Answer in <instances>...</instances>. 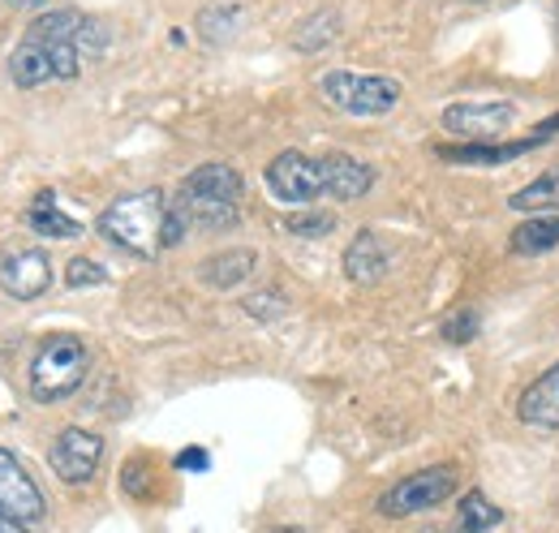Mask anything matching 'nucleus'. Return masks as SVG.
I'll use <instances>...</instances> for the list:
<instances>
[{"label":"nucleus","instance_id":"nucleus-1","mask_svg":"<svg viewBox=\"0 0 559 533\" xmlns=\"http://www.w3.org/2000/svg\"><path fill=\"white\" fill-rule=\"evenodd\" d=\"M164 220H168V199L159 190H139V194H126V199L108 202L95 228L117 250L151 259V254L164 250Z\"/></svg>","mask_w":559,"mask_h":533},{"label":"nucleus","instance_id":"nucleus-2","mask_svg":"<svg viewBox=\"0 0 559 533\" xmlns=\"http://www.w3.org/2000/svg\"><path fill=\"white\" fill-rule=\"evenodd\" d=\"M86 370H91L86 344L70 332L52 335V340H44V348L31 362V392H35V400H44V404H57V400L73 396L82 388Z\"/></svg>","mask_w":559,"mask_h":533},{"label":"nucleus","instance_id":"nucleus-3","mask_svg":"<svg viewBox=\"0 0 559 533\" xmlns=\"http://www.w3.org/2000/svg\"><path fill=\"white\" fill-rule=\"evenodd\" d=\"M319 91L332 108L349 112V117H383L401 104V82L383 78V73H349V69H332L319 78Z\"/></svg>","mask_w":559,"mask_h":533},{"label":"nucleus","instance_id":"nucleus-4","mask_svg":"<svg viewBox=\"0 0 559 533\" xmlns=\"http://www.w3.org/2000/svg\"><path fill=\"white\" fill-rule=\"evenodd\" d=\"M452 490H456V469L452 465L418 469V473L401 477L392 490L379 495V517H392V521L396 517H414V512H426V508L452 499Z\"/></svg>","mask_w":559,"mask_h":533},{"label":"nucleus","instance_id":"nucleus-5","mask_svg":"<svg viewBox=\"0 0 559 533\" xmlns=\"http://www.w3.org/2000/svg\"><path fill=\"white\" fill-rule=\"evenodd\" d=\"M267 186L280 202H306L323 199L328 194V177H323V159H310L301 151H280L276 159L267 164Z\"/></svg>","mask_w":559,"mask_h":533},{"label":"nucleus","instance_id":"nucleus-6","mask_svg":"<svg viewBox=\"0 0 559 533\" xmlns=\"http://www.w3.org/2000/svg\"><path fill=\"white\" fill-rule=\"evenodd\" d=\"M439 121L443 130L461 133L469 142H490L495 133H503L516 121V108L503 99H465V104H448Z\"/></svg>","mask_w":559,"mask_h":533},{"label":"nucleus","instance_id":"nucleus-7","mask_svg":"<svg viewBox=\"0 0 559 533\" xmlns=\"http://www.w3.org/2000/svg\"><path fill=\"white\" fill-rule=\"evenodd\" d=\"M48 461L57 469V477L61 482H91L95 477V469L104 461V439L95 435V430H82V426H66L61 435H57V443H52V452H48Z\"/></svg>","mask_w":559,"mask_h":533},{"label":"nucleus","instance_id":"nucleus-8","mask_svg":"<svg viewBox=\"0 0 559 533\" xmlns=\"http://www.w3.org/2000/svg\"><path fill=\"white\" fill-rule=\"evenodd\" d=\"M48 284H52V263H48L44 250L22 246V250H9V254L0 259V288H4L9 297L35 301V297L48 293Z\"/></svg>","mask_w":559,"mask_h":533},{"label":"nucleus","instance_id":"nucleus-9","mask_svg":"<svg viewBox=\"0 0 559 533\" xmlns=\"http://www.w3.org/2000/svg\"><path fill=\"white\" fill-rule=\"evenodd\" d=\"M0 512L13 521H39L44 517V495L35 486V477L22 469V461L13 452L0 448Z\"/></svg>","mask_w":559,"mask_h":533},{"label":"nucleus","instance_id":"nucleus-10","mask_svg":"<svg viewBox=\"0 0 559 533\" xmlns=\"http://www.w3.org/2000/svg\"><path fill=\"white\" fill-rule=\"evenodd\" d=\"M516 417L534 430H559V362L521 392Z\"/></svg>","mask_w":559,"mask_h":533},{"label":"nucleus","instance_id":"nucleus-11","mask_svg":"<svg viewBox=\"0 0 559 533\" xmlns=\"http://www.w3.org/2000/svg\"><path fill=\"white\" fill-rule=\"evenodd\" d=\"M543 142H547L543 133L521 138V142H503V146H495V142H461V146H435V159H443V164H487L490 168V164H508L516 155H530Z\"/></svg>","mask_w":559,"mask_h":533},{"label":"nucleus","instance_id":"nucleus-12","mask_svg":"<svg viewBox=\"0 0 559 533\" xmlns=\"http://www.w3.org/2000/svg\"><path fill=\"white\" fill-rule=\"evenodd\" d=\"M323 177H328V194L341 202L366 199L370 186H374V168L361 164V159H353V155H345V151L323 155Z\"/></svg>","mask_w":559,"mask_h":533},{"label":"nucleus","instance_id":"nucleus-13","mask_svg":"<svg viewBox=\"0 0 559 533\" xmlns=\"http://www.w3.org/2000/svg\"><path fill=\"white\" fill-rule=\"evenodd\" d=\"M388 250H383V241L374 237V233H357L353 237V246L345 250V275H349L353 284H374V280H383L388 275Z\"/></svg>","mask_w":559,"mask_h":533},{"label":"nucleus","instance_id":"nucleus-14","mask_svg":"<svg viewBox=\"0 0 559 533\" xmlns=\"http://www.w3.org/2000/svg\"><path fill=\"white\" fill-rule=\"evenodd\" d=\"M186 194H199V199H215V202H237L241 199V173L228 168V164H203L194 168L186 181H181Z\"/></svg>","mask_w":559,"mask_h":533},{"label":"nucleus","instance_id":"nucleus-15","mask_svg":"<svg viewBox=\"0 0 559 533\" xmlns=\"http://www.w3.org/2000/svg\"><path fill=\"white\" fill-rule=\"evenodd\" d=\"M173 206L186 215L190 228H203V233H224L237 224V202H215V199H199V194H177Z\"/></svg>","mask_w":559,"mask_h":533},{"label":"nucleus","instance_id":"nucleus-16","mask_svg":"<svg viewBox=\"0 0 559 533\" xmlns=\"http://www.w3.org/2000/svg\"><path fill=\"white\" fill-rule=\"evenodd\" d=\"M9 73H13V82H17L22 91L44 86V82H52V78H57L48 48H44L39 39H31V35H26V39L13 48V57H9Z\"/></svg>","mask_w":559,"mask_h":533},{"label":"nucleus","instance_id":"nucleus-17","mask_svg":"<svg viewBox=\"0 0 559 533\" xmlns=\"http://www.w3.org/2000/svg\"><path fill=\"white\" fill-rule=\"evenodd\" d=\"M26 220H31V228L44 233V237H78V233H82V224L61 211L57 190H39L35 202H31V211H26Z\"/></svg>","mask_w":559,"mask_h":533},{"label":"nucleus","instance_id":"nucleus-18","mask_svg":"<svg viewBox=\"0 0 559 533\" xmlns=\"http://www.w3.org/2000/svg\"><path fill=\"white\" fill-rule=\"evenodd\" d=\"M559 246V215H534L512 233V254H547Z\"/></svg>","mask_w":559,"mask_h":533},{"label":"nucleus","instance_id":"nucleus-19","mask_svg":"<svg viewBox=\"0 0 559 533\" xmlns=\"http://www.w3.org/2000/svg\"><path fill=\"white\" fill-rule=\"evenodd\" d=\"M254 263H259L254 250H228V254H215V259L203 263V280L211 288H233L254 271Z\"/></svg>","mask_w":559,"mask_h":533},{"label":"nucleus","instance_id":"nucleus-20","mask_svg":"<svg viewBox=\"0 0 559 533\" xmlns=\"http://www.w3.org/2000/svg\"><path fill=\"white\" fill-rule=\"evenodd\" d=\"M512 211H525V215H543V211H556L559 206V168L551 173H543L538 181H530L525 190H516L512 199H508Z\"/></svg>","mask_w":559,"mask_h":533},{"label":"nucleus","instance_id":"nucleus-21","mask_svg":"<svg viewBox=\"0 0 559 533\" xmlns=\"http://www.w3.org/2000/svg\"><path fill=\"white\" fill-rule=\"evenodd\" d=\"M499 521H503V512L490 504L487 495L483 490H469L465 504H461V512H456V533H487Z\"/></svg>","mask_w":559,"mask_h":533},{"label":"nucleus","instance_id":"nucleus-22","mask_svg":"<svg viewBox=\"0 0 559 533\" xmlns=\"http://www.w3.org/2000/svg\"><path fill=\"white\" fill-rule=\"evenodd\" d=\"M478 323H483V319H478V310H469V306H465V310H456L452 319H443V328H439V332H443L448 344H469V340L478 335Z\"/></svg>","mask_w":559,"mask_h":533},{"label":"nucleus","instance_id":"nucleus-23","mask_svg":"<svg viewBox=\"0 0 559 533\" xmlns=\"http://www.w3.org/2000/svg\"><path fill=\"white\" fill-rule=\"evenodd\" d=\"M332 228H336V215H328V211L323 215H293L288 220V233L293 237H328Z\"/></svg>","mask_w":559,"mask_h":533},{"label":"nucleus","instance_id":"nucleus-24","mask_svg":"<svg viewBox=\"0 0 559 533\" xmlns=\"http://www.w3.org/2000/svg\"><path fill=\"white\" fill-rule=\"evenodd\" d=\"M66 280H70V288H91V284H104L108 271L95 263V259H73L70 271H66Z\"/></svg>","mask_w":559,"mask_h":533},{"label":"nucleus","instance_id":"nucleus-25","mask_svg":"<svg viewBox=\"0 0 559 533\" xmlns=\"http://www.w3.org/2000/svg\"><path fill=\"white\" fill-rule=\"evenodd\" d=\"M177 469H190V473H203V469H207V452H203V448H186V452L177 457Z\"/></svg>","mask_w":559,"mask_h":533},{"label":"nucleus","instance_id":"nucleus-26","mask_svg":"<svg viewBox=\"0 0 559 533\" xmlns=\"http://www.w3.org/2000/svg\"><path fill=\"white\" fill-rule=\"evenodd\" d=\"M0 533H26V525H22V521H13V517H4V512H0Z\"/></svg>","mask_w":559,"mask_h":533},{"label":"nucleus","instance_id":"nucleus-27","mask_svg":"<svg viewBox=\"0 0 559 533\" xmlns=\"http://www.w3.org/2000/svg\"><path fill=\"white\" fill-rule=\"evenodd\" d=\"M538 133H543V138H551V133H559V117H547V121L538 126Z\"/></svg>","mask_w":559,"mask_h":533},{"label":"nucleus","instance_id":"nucleus-28","mask_svg":"<svg viewBox=\"0 0 559 533\" xmlns=\"http://www.w3.org/2000/svg\"><path fill=\"white\" fill-rule=\"evenodd\" d=\"M267 533H306V530H297V525H280V530H267Z\"/></svg>","mask_w":559,"mask_h":533},{"label":"nucleus","instance_id":"nucleus-29","mask_svg":"<svg viewBox=\"0 0 559 533\" xmlns=\"http://www.w3.org/2000/svg\"><path fill=\"white\" fill-rule=\"evenodd\" d=\"M13 4H26L31 9V4H44V0H13Z\"/></svg>","mask_w":559,"mask_h":533}]
</instances>
